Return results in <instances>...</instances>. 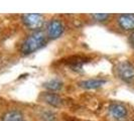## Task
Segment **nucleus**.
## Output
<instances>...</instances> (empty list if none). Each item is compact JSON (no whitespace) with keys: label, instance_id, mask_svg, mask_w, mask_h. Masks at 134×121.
Segmentation results:
<instances>
[{"label":"nucleus","instance_id":"nucleus-1","mask_svg":"<svg viewBox=\"0 0 134 121\" xmlns=\"http://www.w3.org/2000/svg\"><path fill=\"white\" fill-rule=\"evenodd\" d=\"M47 42L46 36L41 31H35L28 35L21 46V53L23 54H30L42 47Z\"/></svg>","mask_w":134,"mask_h":121},{"label":"nucleus","instance_id":"nucleus-2","mask_svg":"<svg viewBox=\"0 0 134 121\" xmlns=\"http://www.w3.org/2000/svg\"><path fill=\"white\" fill-rule=\"evenodd\" d=\"M117 74L123 81L131 82L134 80V66L127 60L121 62L117 66Z\"/></svg>","mask_w":134,"mask_h":121},{"label":"nucleus","instance_id":"nucleus-3","mask_svg":"<svg viewBox=\"0 0 134 121\" xmlns=\"http://www.w3.org/2000/svg\"><path fill=\"white\" fill-rule=\"evenodd\" d=\"M23 23L30 29H38L43 24V17L41 14H24L22 16Z\"/></svg>","mask_w":134,"mask_h":121},{"label":"nucleus","instance_id":"nucleus-4","mask_svg":"<svg viewBox=\"0 0 134 121\" xmlns=\"http://www.w3.org/2000/svg\"><path fill=\"white\" fill-rule=\"evenodd\" d=\"M47 35L51 38H58L64 32V25L62 23V21L58 19L51 20L47 24Z\"/></svg>","mask_w":134,"mask_h":121},{"label":"nucleus","instance_id":"nucleus-5","mask_svg":"<svg viewBox=\"0 0 134 121\" xmlns=\"http://www.w3.org/2000/svg\"><path fill=\"white\" fill-rule=\"evenodd\" d=\"M109 112L111 116L118 121L124 120L127 117V109L124 105L119 103H112L109 106Z\"/></svg>","mask_w":134,"mask_h":121},{"label":"nucleus","instance_id":"nucleus-6","mask_svg":"<svg viewBox=\"0 0 134 121\" xmlns=\"http://www.w3.org/2000/svg\"><path fill=\"white\" fill-rule=\"evenodd\" d=\"M118 24L125 30L134 29V14H121L118 17Z\"/></svg>","mask_w":134,"mask_h":121},{"label":"nucleus","instance_id":"nucleus-7","mask_svg":"<svg viewBox=\"0 0 134 121\" xmlns=\"http://www.w3.org/2000/svg\"><path fill=\"white\" fill-rule=\"evenodd\" d=\"M88 58L86 57H82V56H74V57H70L68 58L67 60L65 62L68 66L72 68L73 70H79L82 68V66L88 62Z\"/></svg>","mask_w":134,"mask_h":121},{"label":"nucleus","instance_id":"nucleus-8","mask_svg":"<svg viewBox=\"0 0 134 121\" xmlns=\"http://www.w3.org/2000/svg\"><path fill=\"white\" fill-rule=\"evenodd\" d=\"M105 83H106V81L102 80V79H90V80H85L80 82L79 86L83 89L91 90V89H97V88L102 87Z\"/></svg>","mask_w":134,"mask_h":121},{"label":"nucleus","instance_id":"nucleus-9","mask_svg":"<svg viewBox=\"0 0 134 121\" xmlns=\"http://www.w3.org/2000/svg\"><path fill=\"white\" fill-rule=\"evenodd\" d=\"M41 99L53 107H60L62 105V99L60 96L54 93H44L41 96Z\"/></svg>","mask_w":134,"mask_h":121},{"label":"nucleus","instance_id":"nucleus-10","mask_svg":"<svg viewBox=\"0 0 134 121\" xmlns=\"http://www.w3.org/2000/svg\"><path fill=\"white\" fill-rule=\"evenodd\" d=\"M44 88L51 92H57V91H60L63 88V82L58 79H54V80H51L44 83Z\"/></svg>","mask_w":134,"mask_h":121},{"label":"nucleus","instance_id":"nucleus-11","mask_svg":"<svg viewBox=\"0 0 134 121\" xmlns=\"http://www.w3.org/2000/svg\"><path fill=\"white\" fill-rule=\"evenodd\" d=\"M21 118H22L21 112L17 110H12V111L7 112L6 114H4L2 121H20Z\"/></svg>","mask_w":134,"mask_h":121},{"label":"nucleus","instance_id":"nucleus-12","mask_svg":"<svg viewBox=\"0 0 134 121\" xmlns=\"http://www.w3.org/2000/svg\"><path fill=\"white\" fill-rule=\"evenodd\" d=\"M92 16H93L96 20H98V21H104V20L107 19L110 15H109V14H93Z\"/></svg>","mask_w":134,"mask_h":121},{"label":"nucleus","instance_id":"nucleus-13","mask_svg":"<svg viewBox=\"0 0 134 121\" xmlns=\"http://www.w3.org/2000/svg\"><path fill=\"white\" fill-rule=\"evenodd\" d=\"M129 42H130L131 47L134 48V31L131 34H130V36H129Z\"/></svg>","mask_w":134,"mask_h":121},{"label":"nucleus","instance_id":"nucleus-14","mask_svg":"<svg viewBox=\"0 0 134 121\" xmlns=\"http://www.w3.org/2000/svg\"><path fill=\"white\" fill-rule=\"evenodd\" d=\"M20 121H23V120H20Z\"/></svg>","mask_w":134,"mask_h":121}]
</instances>
